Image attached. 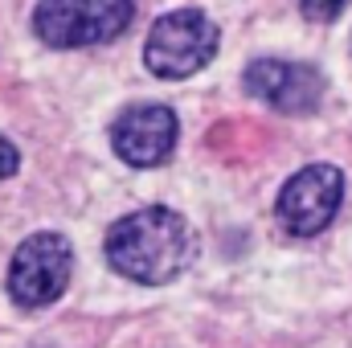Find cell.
Listing matches in <instances>:
<instances>
[{"mask_svg": "<svg viewBox=\"0 0 352 348\" xmlns=\"http://www.w3.org/2000/svg\"><path fill=\"white\" fill-rule=\"evenodd\" d=\"M340 201H344V176H340V168H332V164H307L303 173H295L283 184L274 213H278V221H283L287 234L311 238V234L328 230V221L336 217Z\"/></svg>", "mask_w": 352, "mask_h": 348, "instance_id": "obj_5", "label": "cell"}, {"mask_svg": "<svg viewBox=\"0 0 352 348\" xmlns=\"http://www.w3.org/2000/svg\"><path fill=\"white\" fill-rule=\"evenodd\" d=\"M16 168H21V152L0 135V180H4V176H12Z\"/></svg>", "mask_w": 352, "mask_h": 348, "instance_id": "obj_9", "label": "cell"}, {"mask_svg": "<svg viewBox=\"0 0 352 348\" xmlns=\"http://www.w3.org/2000/svg\"><path fill=\"white\" fill-rule=\"evenodd\" d=\"M192 254H197L192 226L164 205L127 213L107 234V262L140 287L173 283L176 274H184L192 266Z\"/></svg>", "mask_w": 352, "mask_h": 348, "instance_id": "obj_1", "label": "cell"}, {"mask_svg": "<svg viewBox=\"0 0 352 348\" xmlns=\"http://www.w3.org/2000/svg\"><path fill=\"white\" fill-rule=\"evenodd\" d=\"M344 4H349V0H299L303 17H307V21H316V25H328V21H336Z\"/></svg>", "mask_w": 352, "mask_h": 348, "instance_id": "obj_8", "label": "cell"}, {"mask_svg": "<svg viewBox=\"0 0 352 348\" xmlns=\"http://www.w3.org/2000/svg\"><path fill=\"white\" fill-rule=\"evenodd\" d=\"M131 17V0H41L33 8V33L54 50H82L115 41Z\"/></svg>", "mask_w": 352, "mask_h": 348, "instance_id": "obj_2", "label": "cell"}, {"mask_svg": "<svg viewBox=\"0 0 352 348\" xmlns=\"http://www.w3.org/2000/svg\"><path fill=\"white\" fill-rule=\"evenodd\" d=\"M176 135H180V123L168 107L140 102V107H127L119 123L111 127V148L131 168H156L173 156Z\"/></svg>", "mask_w": 352, "mask_h": 348, "instance_id": "obj_6", "label": "cell"}, {"mask_svg": "<svg viewBox=\"0 0 352 348\" xmlns=\"http://www.w3.org/2000/svg\"><path fill=\"white\" fill-rule=\"evenodd\" d=\"M74 270L70 242L62 234H33L16 246L12 266H8V295L16 307L33 312V307H50L54 299H62L66 283Z\"/></svg>", "mask_w": 352, "mask_h": 348, "instance_id": "obj_4", "label": "cell"}, {"mask_svg": "<svg viewBox=\"0 0 352 348\" xmlns=\"http://www.w3.org/2000/svg\"><path fill=\"white\" fill-rule=\"evenodd\" d=\"M246 90L254 98L270 102L283 115H307L324 98V74L307 62H278V58H258L246 66Z\"/></svg>", "mask_w": 352, "mask_h": 348, "instance_id": "obj_7", "label": "cell"}, {"mask_svg": "<svg viewBox=\"0 0 352 348\" xmlns=\"http://www.w3.org/2000/svg\"><path fill=\"white\" fill-rule=\"evenodd\" d=\"M217 41H221V33L205 12L176 8L152 25V33L144 41V62L160 78H192L197 70H205L213 62Z\"/></svg>", "mask_w": 352, "mask_h": 348, "instance_id": "obj_3", "label": "cell"}]
</instances>
